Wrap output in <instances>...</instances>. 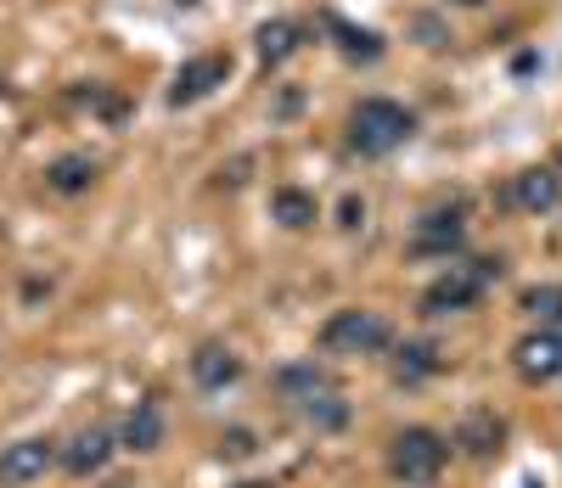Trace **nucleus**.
<instances>
[{
  "instance_id": "obj_1",
  "label": "nucleus",
  "mask_w": 562,
  "mask_h": 488,
  "mask_svg": "<svg viewBox=\"0 0 562 488\" xmlns=\"http://www.w3.org/2000/svg\"><path fill=\"white\" fill-rule=\"evenodd\" d=\"M276 387L315 432H344L349 427V399L338 394V382L326 376L315 360H299V365H281L276 371Z\"/></svg>"
},
{
  "instance_id": "obj_2",
  "label": "nucleus",
  "mask_w": 562,
  "mask_h": 488,
  "mask_svg": "<svg viewBox=\"0 0 562 488\" xmlns=\"http://www.w3.org/2000/svg\"><path fill=\"white\" fill-rule=\"evenodd\" d=\"M411 135H416V113L389 102V95H366V102H355V113H349V146L360 158H389Z\"/></svg>"
},
{
  "instance_id": "obj_3",
  "label": "nucleus",
  "mask_w": 562,
  "mask_h": 488,
  "mask_svg": "<svg viewBox=\"0 0 562 488\" xmlns=\"http://www.w3.org/2000/svg\"><path fill=\"white\" fill-rule=\"evenodd\" d=\"M450 466V438L434 427H400L389 438V477L400 488H434Z\"/></svg>"
},
{
  "instance_id": "obj_4",
  "label": "nucleus",
  "mask_w": 562,
  "mask_h": 488,
  "mask_svg": "<svg viewBox=\"0 0 562 488\" xmlns=\"http://www.w3.org/2000/svg\"><path fill=\"white\" fill-rule=\"evenodd\" d=\"M389 343H394V326L378 309H333L321 326V349L344 354V360L349 354H389Z\"/></svg>"
},
{
  "instance_id": "obj_5",
  "label": "nucleus",
  "mask_w": 562,
  "mask_h": 488,
  "mask_svg": "<svg viewBox=\"0 0 562 488\" xmlns=\"http://www.w3.org/2000/svg\"><path fill=\"white\" fill-rule=\"evenodd\" d=\"M501 281V259H479V264H450L428 292H422V315L439 320V315H461L484 298V286Z\"/></svg>"
},
{
  "instance_id": "obj_6",
  "label": "nucleus",
  "mask_w": 562,
  "mask_h": 488,
  "mask_svg": "<svg viewBox=\"0 0 562 488\" xmlns=\"http://www.w3.org/2000/svg\"><path fill=\"white\" fill-rule=\"evenodd\" d=\"M57 466V438H12L7 450H0V488H29L40 483L45 472Z\"/></svg>"
},
{
  "instance_id": "obj_7",
  "label": "nucleus",
  "mask_w": 562,
  "mask_h": 488,
  "mask_svg": "<svg viewBox=\"0 0 562 488\" xmlns=\"http://www.w3.org/2000/svg\"><path fill=\"white\" fill-rule=\"evenodd\" d=\"M113 450H119V432L113 427H79L68 444H57V466L85 483V477H97L113 461Z\"/></svg>"
},
{
  "instance_id": "obj_8",
  "label": "nucleus",
  "mask_w": 562,
  "mask_h": 488,
  "mask_svg": "<svg viewBox=\"0 0 562 488\" xmlns=\"http://www.w3.org/2000/svg\"><path fill=\"white\" fill-rule=\"evenodd\" d=\"M225 79H231V57H192V63L175 73V84H169V107L203 102V95H214Z\"/></svg>"
},
{
  "instance_id": "obj_9",
  "label": "nucleus",
  "mask_w": 562,
  "mask_h": 488,
  "mask_svg": "<svg viewBox=\"0 0 562 488\" xmlns=\"http://www.w3.org/2000/svg\"><path fill=\"white\" fill-rule=\"evenodd\" d=\"M506 203L524 208V214H551L562 203V174L557 169H524V174H512Z\"/></svg>"
},
{
  "instance_id": "obj_10",
  "label": "nucleus",
  "mask_w": 562,
  "mask_h": 488,
  "mask_svg": "<svg viewBox=\"0 0 562 488\" xmlns=\"http://www.w3.org/2000/svg\"><path fill=\"white\" fill-rule=\"evenodd\" d=\"M518 371H524V382H557L562 376V331L557 326H540L535 337H524Z\"/></svg>"
},
{
  "instance_id": "obj_11",
  "label": "nucleus",
  "mask_w": 562,
  "mask_h": 488,
  "mask_svg": "<svg viewBox=\"0 0 562 488\" xmlns=\"http://www.w3.org/2000/svg\"><path fill=\"white\" fill-rule=\"evenodd\" d=\"M192 382L203 387V394H225L231 382H243V354L225 349V343H203L192 354Z\"/></svg>"
},
{
  "instance_id": "obj_12",
  "label": "nucleus",
  "mask_w": 562,
  "mask_h": 488,
  "mask_svg": "<svg viewBox=\"0 0 562 488\" xmlns=\"http://www.w3.org/2000/svg\"><path fill=\"white\" fill-rule=\"evenodd\" d=\"M158 444H164V405H158V399H140V405L119 421V450L153 455Z\"/></svg>"
},
{
  "instance_id": "obj_13",
  "label": "nucleus",
  "mask_w": 562,
  "mask_h": 488,
  "mask_svg": "<svg viewBox=\"0 0 562 488\" xmlns=\"http://www.w3.org/2000/svg\"><path fill=\"white\" fill-rule=\"evenodd\" d=\"M461 230H467L461 208H434V214H422L411 248H416V253H434V259H450V253L461 248Z\"/></svg>"
},
{
  "instance_id": "obj_14",
  "label": "nucleus",
  "mask_w": 562,
  "mask_h": 488,
  "mask_svg": "<svg viewBox=\"0 0 562 488\" xmlns=\"http://www.w3.org/2000/svg\"><path fill=\"white\" fill-rule=\"evenodd\" d=\"M270 219L281 230H310L321 219V203L310 197V191H299V185H276L270 191Z\"/></svg>"
},
{
  "instance_id": "obj_15",
  "label": "nucleus",
  "mask_w": 562,
  "mask_h": 488,
  "mask_svg": "<svg viewBox=\"0 0 562 488\" xmlns=\"http://www.w3.org/2000/svg\"><path fill=\"white\" fill-rule=\"evenodd\" d=\"M45 185L63 191V197H79V191L97 185V163H90L85 152H68V158H57L52 169H45Z\"/></svg>"
},
{
  "instance_id": "obj_16",
  "label": "nucleus",
  "mask_w": 562,
  "mask_h": 488,
  "mask_svg": "<svg viewBox=\"0 0 562 488\" xmlns=\"http://www.w3.org/2000/svg\"><path fill=\"white\" fill-rule=\"evenodd\" d=\"M299 23H288V18H276V23H265L259 29V63L265 68H281V63H288L293 52H299Z\"/></svg>"
},
{
  "instance_id": "obj_17",
  "label": "nucleus",
  "mask_w": 562,
  "mask_h": 488,
  "mask_svg": "<svg viewBox=\"0 0 562 488\" xmlns=\"http://www.w3.org/2000/svg\"><path fill=\"white\" fill-rule=\"evenodd\" d=\"M501 421L495 416H467V427H461V444L473 450V455H490V450H501Z\"/></svg>"
},
{
  "instance_id": "obj_18",
  "label": "nucleus",
  "mask_w": 562,
  "mask_h": 488,
  "mask_svg": "<svg viewBox=\"0 0 562 488\" xmlns=\"http://www.w3.org/2000/svg\"><path fill=\"white\" fill-rule=\"evenodd\" d=\"M434 371H439V354L422 349V343L400 349V360H394V376H400V382H422V376H434Z\"/></svg>"
},
{
  "instance_id": "obj_19",
  "label": "nucleus",
  "mask_w": 562,
  "mask_h": 488,
  "mask_svg": "<svg viewBox=\"0 0 562 488\" xmlns=\"http://www.w3.org/2000/svg\"><path fill=\"white\" fill-rule=\"evenodd\" d=\"M524 315H535L540 326L557 320V315H562V286H535V292H524Z\"/></svg>"
},
{
  "instance_id": "obj_20",
  "label": "nucleus",
  "mask_w": 562,
  "mask_h": 488,
  "mask_svg": "<svg viewBox=\"0 0 562 488\" xmlns=\"http://www.w3.org/2000/svg\"><path fill=\"white\" fill-rule=\"evenodd\" d=\"M248 455H259V438H254L248 427L220 432V461H248Z\"/></svg>"
},
{
  "instance_id": "obj_21",
  "label": "nucleus",
  "mask_w": 562,
  "mask_h": 488,
  "mask_svg": "<svg viewBox=\"0 0 562 488\" xmlns=\"http://www.w3.org/2000/svg\"><path fill=\"white\" fill-rule=\"evenodd\" d=\"M366 219V203H344V225H360Z\"/></svg>"
},
{
  "instance_id": "obj_22",
  "label": "nucleus",
  "mask_w": 562,
  "mask_h": 488,
  "mask_svg": "<svg viewBox=\"0 0 562 488\" xmlns=\"http://www.w3.org/2000/svg\"><path fill=\"white\" fill-rule=\"evenodd\" d=\"M237 488H276V483H265V477H248V483H237Z\"/></svg>"
},
{
  "instance_id": "obj_23",
  "label": "nucleus",
  "mask_w": 562,
  "mask_h": 488,
  "mask_svg": "<svg viewBox=\"0 0 562 488\" xmlns=\"http://www.w3.org/2000/svg\"><path fill=\"white\" fill-rule=\"evenodd\" d=\"M456 7H484V0H456Z\"/></svg>"
},
{
  "instance_id": "obj_24",
  "label": "nucleus",
  "mask_w": 562,
  "mask_h": 488,
  "mask_svg": "<svg viewBox=\"0 0 562 488\" xmlns=\"http://www.w3.org/2000/svg\"><path fill=\"white\" fill-rule=\"evenodd\" d=\"M108 488H124V483H108Z\"/></svg>"
}]
</instances>
